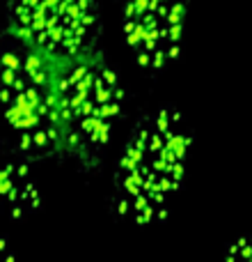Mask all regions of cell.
<instances>
[{
	"instance_id": "obj_1",
	"label": "cell",
	"mask_w": 252,
	"mask_h": 262,
	"mask_svg": "<svg viewBox=\"0 0 252 262\" xmlns=\"http://www.w3.org/2000/svg\"><path fill=\"white\" fill-rule=\"evenodd\" d=\"M190 145L193 129L172 104L140 115L113 175L110 209L115 216L135 226L165 221L184 182Z\"/></svg>"
},
{
	"instance_id": "obj_2",
	"label": "cell",
	"mask_w": 252,
	"mask_h": 262,
	"mask_svg": "<svg viewBox=\"0 0 252 262\" xmlns=\"http://www.w3.org/2000/svg\"><path fill=\"white\" fill-rule=\"evenodd\" d=\"M53 55L28 44L16 32L3 35L5 154L28 161L53 157L69 145L62 113V74L51 69Z\"/></svg>"
},
{
	"instance_id": "obj_3",
	"label": "cell",
	"mask_w": 252,
	"mask_h": 262,
	"mask_svg": "<svg viewBox=\"0 0 252 262\" xmlns=\"http://www.w3.org/2000/svg\"><path fill=\"white\" fill-rule=\"evenodd\" d=\"M124 90L117 72L96 49L67 60L62 74V113L69 145L83 163L92 166L108 147L122 118Z\"/></svg>"
},
{
	"instance_id": "obj_4",
	"label": "cell",
	"mask_w": 252,
	"mask_h": 262,
	"mask_svg": "<svg viewBox=\"0 0 252 262\" xmlns=\"http://www.w3.org/2000/svg\"><path fill=\"white\" fill-rule=\"evenodd\" d=\"M9 30L53 58L94 49L101 30L96 0H7Z\"/></svg>"
},
{
	"instance_id": "obj_5",
	"label": "cell",
	"mask_w": 252,
	"mask_h": 262,
	"mask_svg": "<svg viewBox=\"0 0 252 262\" xmlns=\"http://www.w3.org/2000/svg\"><path fill=\"white\" fill-rule=\"evenodd\" d=\"M188 0H124L122 30L135 62L147 74H161L184 44Z\"/></svg>"
},
{
	"instance_id": "obj_6",
	"label": "cell",
	"mask_w": 252,
	"mask_h": 262,
	"mask_svg": "<svg viewBox=\"0 0 252 262\" xmlns=\"http://www.w3.org/2000/svg\"><path fill=\"white\" fill-rule=\"evenodd\" d=\"M0 191H3L5 198L7 216L12 221L26 219L28 214L37 212L41 205L39 189L32 180L28 159L7 154V159L3 163V172H0Z\"/></svg>"
},
{
	"instance_id": "obj_7",
	"label": "cell",
	"mask_w": 252,
	"mask_h": 262,
	"mask_svg": "<svg viewBox=\"0 0 252 262\" xmlns=\"http://www.w3.org/2000/svg\"><path fill=\"white\" fill-rule=\"evenodd\" d=\"M225 262H252V230L234 242L227 249Z\"/></svg>"
},
{
	"instance_id": "obj_8",
	"label": "cell",
	"mask_w": 252,
	"mask_h": 262,
	"mask_svg": "<svg viewBox=\"0 0 252 262\" xmlns=\"http://www.w3.org/2000/svg\"><path fill=\"white\" fill-rule=\"evenodd\" d=\"M119 3H124V0H119Z\"/></svg>"
}]
</instances>
